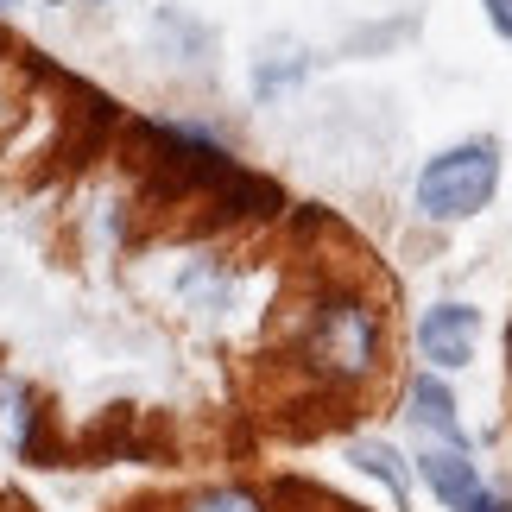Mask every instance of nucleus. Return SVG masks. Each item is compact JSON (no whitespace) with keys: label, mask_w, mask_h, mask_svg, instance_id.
Returning a JSON list of instances; mask_svg holds the SVG:
<instances>
[{"label":"nucleus","mask_w":512,"mask_h":512,"mask_svg":"<svg viewBox=\"0 0 512 512\" xmlns=\"http://www.w3.org/2000/svg\"><path fill=\"white\" fill-rule=\"evenodd\" d=\"M291 361L317 392H361L386 367V317L361 285L323 279L291 317Z\"/></svg>","instance_id":"nucleus-1"},{"label":"nucleus","mask_w":512,"mask_h":512,"mask_svg":"<svg viewBox=\"0 0 512 512\" xmlns=\"http://www.w3.org/2000/svg\"><path fill=\"white\" fill-rule=\"evenodd\" d=\"M500 190V146L494 140H462V146H443L437 159L418 171V215L424 222H468L494 203Z\"/></svg>","instance_id":"nucleus-2"},{"label":"nucleus","mask_w":512,"mask_h":512,"mask_svg":"<svg viewBox=\"0 0 512 512\" xmlns=\"http://www.w3.org/2000/svg\"><path fill=\"white\" fill-rule=\"evenodd\" d=\"M475 342H481V310L462 304V298H443L418 317V354L430 361V373H456L475 361Z\"/></svg>","instance_id":"nucleus-3"},{"label":"nucleus","mask_w":512,"mask_h":512,"mask_svg":"<svg viewBox=\"0 0 512 512\" xmlns=\"http://www.w3.org/2000/svg\"><path fill=\"white\" fill-rule=\"evenodd\" d=\"M0 449H7V456H26V462L57 456L45 405H38V392L26 380H13V373H0Z\"/></svg>","instance_id":"nucleus-4"},{"label":"nucleus","mask_w":512,"mask_h":512,"mask_svg":"<svg viewBox=\"0 0 512 512\" xmlns=\"http://www.w3.org/2000/svg\"><path fill=\"white\" fill-rule=\"evenodd\" d=\"M405 418L418 424L430 443L468 449V437H462V418H456V392L443 386V373H418V380L405 386Z\"/></svg>","instance_id":"nucleus-5"},{"label":"nucleus","mask_w":512,"mask_h":512,"mask_svg":"<svg viewBox=\"0 0 512 512\" xmlns=\"http://www.w3.org/2000/svg\"><path fill=\"white\" fill-rule=\"evenodd\" d=\"M418 475H424V487H430V494H437L449 512H462V506L487 487L481 468L468 462V449H449V443H424V449H418Z\"/></svg>","instance_id":"nucleus-6"},{"label":"nucleus","mask_w":512,"mask_h":512,"mask_svg":"<svg viewBox=\"0 0 512 512\" xmlns=\"http://www.w3.org/2000/svg\"><path fill=\"white\" fill-rule=\"evenodd\" d=\"M348 462H354V468H367L373 481H386L399 506L411 500V468H405V456H399L392 443H380V437H354V443H348Z\"/></svg>","instance_id":"nucleus-7"},{"label":"nucleus","mask_w":512,"mask_h":512,"mask_svg":"<svg viewBox=\"0 0 512 512\" xmlns=\"http://www.w3.org/2000/svg\"><path fill=\"white\" fill-rule=\"evenodd\" d=\"M184 512H272L253 487H203V494H190Z\"/></svg>","instance_id":"nucleus-8"},{"label":"nucleus","mask_w":512,"mask_h":512,"mask_svg":"<svg viewBox=\"0 0 512 512\" xmlns=\"http://www.w3.org/2000/svg\"><path fill=\"white\" fill-rule=\"evenodd\" d=\"M462 512H512V500H506V494H494V487H481V494L468 500Z\"/></svg>","instance_id":"nucleus-9"},{"label":"nucleus","mask_w":512,"mask_h":512,"mask_svg":"<svg viewBox=\"0 0 512 512\" xmlns=\"http://www.w3.org/2000/svg\"><path fill=\"white\" fill-rule=\"evenodd\" d=\"M481 7H487V19H494V32L512 38V0H481Z\"/></svg>","instance_id":"nucleus-10"},{"label":"nucleus","mask_w":512,"mask_h":512,"mask_svg":"<svg viewBox=\"0 0 512 512\" xmlns=\"http://www.w3.org/2000/svg\"><path fill=\"white\" fill-rule=\"evenodd\" d=\"M506 354H512V329H506Z\"/></svg>","instance_id":"nucleus-11"},{"label":"nucleus","mask_w":512,"mask_h":512,"mask_svg":"<svg viewBox=\"0 0 512 512\" xmlns=\"http://www.w3.org/2000/svg\"><path fill=\"white\" fill-rule=\"evenodd\" d=\"M0 7H13V0H0Z\"/></svg>","instance_id":"nucleus-12"}]
</instances>
